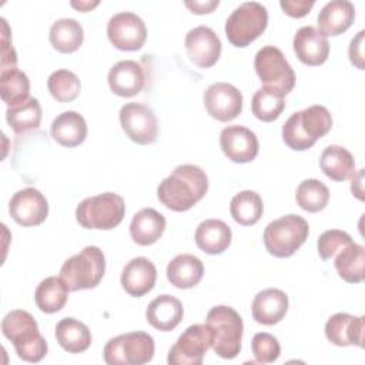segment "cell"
Returning a JSON list of instances; mask_svg holds the SVG:
<instances>
[{
  "mask_svg": "<svg viewBox=\"0 0 365 365\" xmlns=\"http://www.w3.org/2000/svg\"><path fill=\"white\" fill-rule=\"evenodd\" d=\"M208 191V177L202 168L194 164H181L165 177L157 197L168 210L182 212L191 210Z\"/></svg>",
  "mask_w": 365,
  "mask_h": 365,
  "instance_id": "6da1fadb",
  "label": "cell"
},
{
  "mask_svg": "<svg viewBox=\"0 0 365 365\" xmlns=\"http://www.w3.org/2000/svg\"><path fill=\"white\" fill-rule=\"evenodd\" d=\"M332 127V117L327 107L315 104L295 111L282 125L284 143L295 151L311 148L318 138L324 137Z\"/></svg>",
  "mask_w": 365,
  "mask_h": 365,
  "instance_id": "7a4b0ae2",
  "label": "cell"
},
{
  "mask_svg": "<svg viewBox=\"0 0 365 365\" xmlns=\"http://www.w3.org/2000/svg\"><path fill=\"white\" fill-rule=\"evenodd\" d=\"M3 335L13 342L16 354L26 362H40L47 354V342L38 332L33 315L23 309H14L1 321Z\"/></svg>",
  "mask_w": 365,
  "mask_h": 365,
  "instance_id": "3957f363",
  "label": "cell"
},
{
  "mask_svg": "<svg viewBox=\"0 0 365 365\" xmlns=\"http://www.w3.org/2000/svg\"><path fill=\"white\" fill-rule=\"evenodd\" d=\"M205 325L211 331V348L218 356L232 359L240 354L244 324L234 308L227 305L212 307L207 314Z\"/></svg>",
  "mask_w": 365,
  "mask_h": 365,
  "instance_id": "277c9868",
  "label": "cell"
},
{
  "mask_svg": "<svg viewBox=\"0 0 365 365\" xmlns=\"http://www.w3.org/2000/svg\"><path fill=\"white\" fill-rule=\"evenodd\" d=\"M104 272L106 258L103 251L96 245H88L64 261L60 268V278L70 291L91 289L100 284Z\"/></svg>",
  "mask_w": 365,
  "mask_h": 365,
  "instance_id": "5b68a950",
  "label": "cell"
},
{
  "mask_svg": "<svg viewBox=\"0 0 365 365\" xmlns=\"http://www.w3.org/2000/svg\"><path fill=\"white\" fill-rule=\"evenodd\" d=\"M309 225L301 215L288 214L271 221L264 230V245L277 258L291 257L308 238Z\"/></svg>",
  "mask_w": 365,
  "mask_h": 365,
  "instance_id": "8992f818",
  "label": "cell"
},
{
  "mask_svg": "<svg viewBox=\"0 0 365 365\" xmlns=\"http://www.w3.org/2000/svg\"><path fill=\"white\" fill-rule=\"evenodd\" d=\"M125 214V202L115 192H103L84 198L76 208L77 222L88 230H111Z\"/></svg>",
  "mask_w": 365,
  "mask_h": 365,
  "instance_id": "52a82bcc",
  "label": "cell"
},
{
  "mask_svg": "<svg viewBox=\"0 0 365 365\" xmlns=\"http://www.w3.org/2000/svg\"><path fill=\"white\" fill-rule=\"evenodd\" d=\"M268 24V11L258 1H245L234 9L225 21V36L235 47H247Z\"/></svg>",
  "mask_w": 365,
  "mask_h": 365,
  "instance_id": "ba28073f",
  "label": "cell"
},
{
  "mask_svg": "<svg viewBox=\"0 0 365 365\" xmlns=\"http://www.w3.org/2000/svg\"><path fill=\"white\" fill-rule=\"evenodd\" d=\"M154 339L144 331H134L111 338L103 351L108 365H143L153 359Z\"/></svg>",
  "mask_w": 365,
  "mask_h": 365,
  "instance_id": "9c48e42d",
  "label": "cell"
},
{
  "mask_svg": "<svg viewBox=\"0 0 365 365\" xmlns=\"http://www.w3.org/2000/svg\"><path fill=\"white\" fill-rule=\"evenodd\" d=\"M254 67L264 87L281 93L284 97L295 86V73L284 53L275 46H264L255 54Z\"/></svg>",
  "mask_w": 365,
  "mask_h": 365,
  "instance_id": "30bf717a",
  "label": "cell"
},
{
  "mask_svg": "<svg viewBox=\"0 0 365 365\" xmlns=\"http://www.w3.org/2000/svg\"><path fill=\"white\" fill-rule=\"evenodd\" d=\"M211 346V331L205 324L188 327L171 346L167 362L170 365H201Z\"/></svg>",
  "mask_w": 365,
  "mask_h": 365,
  "instance_id": "8fae6325",
  "label": "cell"
},
{
  "mask_svg": "<svg viewBox=\"0 0 365 365\" xmlns=\"http://www.w3.org/2000/svg\"><path fill=\"white\" fill-rule=\"evenodd\" d=\"M120 124L125 135L141 145L153 144L158 135V123L153 110L140 103H127L120 108Z\"/></svg>",
  "mask_w": 365,
  "mask_h": 365,
  "instance_id": "7c38bea8",
  "label": "cell"
},
{
  "mask_svg": "<svg viewBox=\"0 0 365 365\" xmlns=\"http://www.w3.org/2000/svg\"><path fill=\"white\" fill-rule=\"evenodd\" d=\"M110 43L123 51L140 50L147 38V27L141 17L131 11L114 14L107 23Z\"/></svg>",
  "mask_w": 365,
  "mask_h": 365,
  "instance_id": "4fadbf2b",
  "label": "cell"
},
{
  "mask_svg": "<svg viewBox=\"0 0 365 365\" xmlns=\"http://www.w3.org/2000/svg\"><path fill=\"white\" fill-rule=\"evenodd\" d=\"M204 107L207 113L222 123L237 118L242 111L241 91L228 83H214L204 91Z\"/></svg>",
  "mask_w": 365,
  "mask_h": 365,
  "instance_id": "5bb4252c",
  "label": "cell"
},
{
  "mask_svg": "<svg viewBox=\"0 0 365 365\" xmlns=\"http://www.w3.org/2000/svg\"><path fill=\"white\" fill-rule=\"evenodd\" d=\"M9 212L23 227L40 225L48 215V202L38 190L26 187L13 194L9 202Z\"/></svg>",
  "mask_w": 365,
  "mask_h": 365,
  "instance_id": "9a60e30c",
  "label": "cell"
},
{
  "mask_svg": "<svg viewBox=\"0 0 365 365\" xmlns=\"http://www.w3.org/2000/svg\"><path fill=\"white\" fill-rule=\"evenodd\" d=\"M187 56L201 68L212 67L221 56V40L215 31L207 26H197L185 36Z\"/></svg>",
  "mask_w": 365,
  "mask_h": 365,
  "instance_id": "2e32d148",
  "label": "cell"
},
{
  "mask_svg": "<svg viewBox=\"0 0 365 365\" xmlns=\"http://www.w3.org/2000/svg\"><path fill=\"white\" fill-rule=\"evenodd\" d=\"M220 145L228 160L238 164L251 163L258 154V138L242 125H228L220 134Z\"/></svg>",
  "mask_w": 365,
  "mask_h": 365,
  "instance_id": "e0dca14e",
  "label": "cell"
},
{
  "mask_svg": "<svg viewBox=\"0 0 365 365\" xmlns=\"http://www.w3.org/2000/svg\"><path fill=\"white\" fill-rule=\"evenodd\" d=\"M364 331L365 318L346 312L334 314L325 324V336L336 346L356 345L364 348Z\"/></svg>",
  "mask_w": 365,
  "mask_h": 365,
  "instance_id": "ac0fdd59",
  "label": "cell"
},
{
  "mask_svg": "<svg viewBox=\"0 0 365 365\" xmlns=\"http://www.w3.org/2000/svg\"><path fill=\"white\" fill-rule=\"evenodd\" d=\"M292 46L298 60L307 66H321L329 56L328 38L314 26L297 30Z\"/></svg>",
  "mask_w": 365,
  "mask_h": 365,
  "instance_id": "d6986e66",
  "label": "cell"
},
{
  "mask_svg": "<svg viewBox=\"0 0 365 365\" xmlns=\"http://www.w3.org/2000/svg\"><path fill=\"white\" fill-rule=\"evenodd\" d=\"M107 80L114 94L133 97L144 88L145 71L143 66L134 60H121L110 68Z\"/></svg>",
  "mask_w": 365,
  "mask_h": 365,
  "instance_id": "ffe728a7",
  "label": "cell"
},
{
  "mask_svg": "<svg viewBox=\"0 0 365 365\" xmlns=\"http://www.w3.org/2000/svg\"><path fill=\"white\" fill-rule=\"evenodd\" d=\"M157 279L155 265L145 257H135L125 264L121 272V285L131 297H143L150 292Z\"/></svg>",
  "mask_w": 365,
  "mask_h": 365,
  "instance_id": "44dd1931",
  "label": "cell"
},
{
  "mask_svg": "<svg viewBox=\"0 0 365 365\" xmlns=\"http://www.w3.org/2000/svg\"><path fill=\"white\" fill-rule=\"evenodd\" d=\"M288 311V297L278 288L259 291L251 304V312L255 322L262 325L278 324Z\"/></svg>",
  "mask_w": 365,
  "mask_h": 365,
  "instance_id": "7402d4cb",
  "label": "cell"
},
{
  "mask_svg": "<svg viewBox=\"0 0 365 365\" xmlns=\"http://www.w3.org/2000/svg\"><path fill=\"white\" fill-rule=\"evenodd\" d=\"M182 315L184 309L181 301L170 294L158 295L145 309L147 322L163 332L173 331L181 322Z\"/></svg>",
  "mask_w": 365,
  "mask_h": 365,
  "instance_id": "603a6c76",
  "label": "cell"
},
{
  "mask_svg": "<svg viewBox=\"0 0 365 365\" xmlns=\"http://www.w3.org/2000/svg\"><path fill=\"white\" fill-rule=\"evenodd\" d=\"M355 19V7L348 0L328 1L318 14V30L327 36H338L346 31Z\"/></svg>",
  "mask_w": 365,
  "mask_h": 365,
  "instance_id": "cb8c5ba5",
  "label": "cell"
},
{
  "mask_svg": "<svg viewBox=\"0 0 365 365\" xmlns=\"http://www.w3.org/2000/svg\"><path fill=\"white\" fill-rule=\"evenodd\" d=\"M50 133L54 141L63 147H77L87 137V123L77 111H64L58 114L50 127Z\"/></svg>",
  "mask_w": 365,
  "mask_h": 365,
  "instance_id": "d4e9b609",
  "label": "cell"
},
{
  "mask_svg": "<svg viewBox=\"0 0 365 365\" xmlns=\"http://www.w3.org/2000/svg\"><path fill=\"white\" fill-rule=\"evenodd\" d=\"M231 238V228L224 221L217 218H210L200 222L194 235L197 247L210 255L224 252L230 247Z\"/></svg>",
  "mask_w": 365,
  "mask_h": 365,
  "instance_id": "484cf974",
  "label": "cell"
},
{
  "mask_svg": "<svg viewBox=\"0 0 365 365\" xmlns=\"http://www.w3.org/2000/svg\"><path fill=\"white\" fill-rule=\"evenodd\" d=\"M165 230V218L154 208H143L134 214L130 235L138 245H151L160 240Z\"/></svg>",
  "mask_w": 365,
  "mask_h": 365,
  "instance_id": "4316f807",
  "label": "cell"
},
{
  "mask_svg": "<svg viewBox=\"0 0 365 365\" xmlns=\"http://www.w3.org/2000/svg\"><path fill=\"white\" fill-rule=\"evenodd\" d=\"M204 274L201 259L191 254H180L167 265V278L175 288L188 289L195 287Z\"/></svg>",
  "mask_w": 365,
  "mask_h": 365,
  "instance_id": "83f0119b",
  "label": "cell"
},
{
  "mask_svg": "<svg viewBox=\"0 0 365 365\" xmlns=\"http://www.w3.org/2000/svg\"><path fill=\"white\" fill-rule=\"evenodd\" d=\"M56 339L64 351L80 354L91 345V332L84 322L66 317L56 325Z\"/></svg>",
  "mask_w": 365,
  "mask_h": 365,
  "instance_id": "f1b7e54d",
  "label": "cell"
},
{
  "mask_svg": "<svg viewBox=\"0 0 365 365\" xmlns=\"http://www.w3.org/2000/svg\"><path fill=\"white\" fill-rule=\"evenodd\" d=\"M319 167L322 173L334 181H344L355 174L354 157L342 145H328L321 154Z\"/></svg>",
  "mask_w": 365,
  "mask_h": 365,
  "instance_id": "f546056e",
  "label": "cell"
},
{
  "mask_svg": "<svg viewBox=\"0 0 365 365\" xmlns=\"http://www.w3.org/2000/svg\"><path fill=\"white\" fill-rule=\"evenodd\" d=\"M68 291V287L60 277H47L36 288V305L46 314L58 312L67 302Z\"/></svg>",
  "mask_w": 365,
  "mask_h": 365,
  "instance_id": "4dcf8cb0",
  "label": "cell"
},
{
  "mask_svg": "<svg viewBox=\"0 0 365 365\" xmlns=\"http://www.w3.org/2000/svg\"><path fill=\"white\" fill-rule=\"evenodd\" d=\"M48 38L57 51L67 54L80 48L84 40V31L76 19H58L51 24Z\"/></svg>",
  "mask_w": 365,
  "mask_h": 365,
  "instance_id": "1f68e13d",
  "label": "cell"
},
{
  "mask_svg": "<svg viewBox=\"0 0 365 365\" xmlns=\"http://www.w3.org/2000/svg\"><path fill=\"white\" fill-rule=\"evenodd\" d=\"M365 248L356 242H351L344 247L335 255V269L338 275L351 284H358L364 279Z\"/></svg>",
  "mask_w": 365,
  "mask_h": 365,
  "instance_id": "d6a6232c",
  "label": "cell"
},
{
  "mask_svg": "<svg viewBox=\"0 0 365 365\" xmlns=\"http://www.w3.org/2000/svg\"><path fill=\"white\" fill-rule=\"evenodd\" d=\"M0 93L7 107H17L30 98V80L21 70L9 68L0 73Z\"/></svg>",
  "mask_w": 365,
  "mask_h": 365,
  "instance_id": "836d02e7",
  "label": "cell"
},
{
  "mask_svg": "<svg viewBox=\"0 0 365 365\" xmlns=\"http://www.w3.org/2000/svg\"><path fill=\"white\" fill-rule=\"evenodd\" d=\"M264 211L262 198L258 192L244 190L235 194L230 202V212L235 222L244 227L254 225L259 221Z\"/></svg>",
  "mask_w": 365,
  "mask_h": 365,
  "instance_id": "e575fe53",
  "label": "cell"
},
{
  "mask_svg": "<svg viewBox=\"0 0 365 365\" xmlns=\"http://www.w3.org/2000/svg\"><path fill=\"white\" fill-rule=\"evenodd\" d=\"M6 120L16 134H24L37 130L41 121V106L37 98L30 97L17 107H7Z\"/></svg>",
  "mask_w": 365,
  "mask_h": 365,
  "instance_id": "d590c367",
  "label": "cell"
},
{
  "mask_svg": "<svg viewBox=\"0 0 365 365\" xmlns=\"http://www.w3.org/2000/svg\"><path fill=\"white\" fill-rule=\"evenodd\" d=\"M284 108H285L284 96L274 88L261 87L252 96V100H251L252 114L264 123H271L277 120Z\"/></svg>",
  "mask_w": 365,
  "mask_h": 365,
  "instance_id": "8d00e7d4",
  "label": "cell"
},
{
  "mask_svg": "<svg viewBox=\"0 0 365 365\" xmlns=\"http://www.w3.org/2000/svg\"><path fill=\"white\" fill-rule=\"evenodd\" d=\"M295 200L304 211L318 212L327 207L329 201V190L322 181L317 178H308L299 182L297 187Z\"/></svg>",
  "mask_w": 365,
  "mask_h": 365,
  "instance_id": "74e56055",
  "label": "cell"
},
{
  "mask_svg": "<svg viewBox=\"0 0 365 365\" xmlns=\"http://www.w3.org/2000/svg\"><path fill=\"white\" fill-rule=\"evenodd\" d=\"M47 87L54 100L58 103H70L80 94L81 83L73 71L61 68L48 76Z\"/></svg>",
  "mask_w": 365,
  "mask_h": 365,
  "instance_id": "f35d334b",
  "label": "cell"
},
{
  "mask_svg": "<svg viewBox=\"0 0 365 365\" xmlns=\"http://www.w3.org/2000/svg\"><path fill=\"white\" fill-rule=\"evenodd\" d=\"M251 349L258 364H272L278 359L281 354V346L278 339L268 332H258L254 335L251 342Z\"/></svg>",
  "mask_w": 365,
  "mask_h": 365,
  "instance_id": "ab89813d",
  "label": "cell"
},
{
  "mask_svg": "<svg viewBox=\"0 0 365 365\" xmlns=\"http://www.w3.org/2000/svg\"><path fill=\"white\" fill-rule=\"evenodd\" d=\"M352 242V238L348 232L342 231V230H328L324 231L317 242V248H318V254L319 257L327 261L334 258L344 247H346L348 244Z\"/></svg>",
  "mask_w": 365,
  "mask_h": 365,
  "instance_id": "60d3db41",
  "label": "cell"
},
{
  "mask_svg": "<svg viewBox=\"0 0 365 365\" xmlns=\"http://www.w3.org/2000/svg\"><path fill=\"white\" fill-rule=\"evenodd\" d=\"M1 71L9 68H16L17 54L10 41V29L6 19L1 17Z\"/></svg>",
  "mask_w": 365,
  "mask_h": 365,
  "instance_id": "b9f144b4",
  "label": "cell"
},
{
  "mask_svg": "<svg viewBox=\"0 0 365 365\" xmlns=\"http://www.w3.org/2000/svg\"><path fill=\"white\" fill-rule=\"evenodd\" d=\"M314 0H281L279 6L289 17H304L314 7Z\"/></svg>",
  "mask_w": 365,
  "mask_h": 365,
  "instance_id": "7bdbcfd3",
  "label": "cell"
},
{
  "mask_svg": "<svg viewBox=\"0 0 365 365\" xmlns=\"http://www.w3.org/2000/svg\"><path fill=\"white\" fill-rule=\"evenodd\" d=\"M364 34L365 31L361 30L349 43V48H348V54H349V60L351 63L358 67L359 70L365 68L364 64Z\"/></svg>",
  "mask_w": 365,
  "mask_h": 365,
  "instance_id": "ee69618b",
  "label": "cell"
},
{
  "mask_svg": "<svg viewBox=\"0 0 365 365\" xmlns=\"http://www.w3.org/2000/svg\"><path fill=\"white\" fill-rule=\"evenodd\" d=\"M218 0H207V1H185V6L195 14L211 13L215 7H218Z\"/></svg>",
  "mask_w": 365,
  "mask_h": 365,
  "instance_id": "f6af8a7d",
  "label": "cell"
},
{
  "mask_svg": "<svg viewBox=\"0 0 365 365\" xmlns=\"http://www.w3.org/2000/svg\"><path fill=\"white\" fill-rule=\"evenodd\" d=\"M362 175H364V170H359V173H358V175L355 177V175H352V184H351V191H352V194H355L356 195V198H359V200H364V197H362V188H361V185H362Z\"/></svg>",
  "mask_w": 365,
  "mask_h": 365,
  "instance_id": "bcb514c9",
  "label": "cell"
},
{
  "mask_svg": "<svg viewBox=\"0 0 365 365\" xmlns=\"http://www.w3.org/2000/svg\"><path fill=\"white\" fill-rule=\"evenodd\" d=\"M71 6H73L74 9H78L80 11H88V10H91L93 7L98 6V1H80V3L71 1Z\"/></svg>",
  "mask_w": 365,
  "mask_h": 365,
  "instance_id": "7dc6e473",
  "label": "cell"
}]
</instances>
